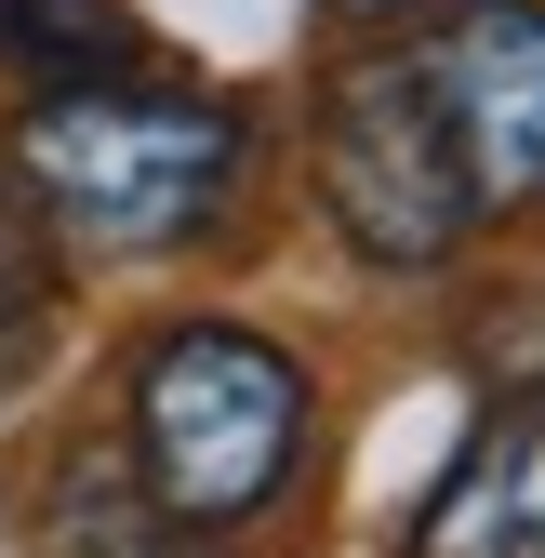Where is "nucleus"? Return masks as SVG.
I'll return each instance as SVG.
<instances>
[{"mask_svg": "<svg viewBox=\"0 0 545 558\" xmlns=\"http://www.w3.org/2000/svg\"><path fill=\"white\" fill-rule=\"evenodd\" d=\"M253 120L186 81H107V94H40L14 133V199L66 253H186L240 199Z\"/></svg>", "mask_w": 545, "mask_h": 558, "instance_id": "1", "label": "nucleus"}, {"mask_svg": "<svg viewBox=\"0 0 545 558\" xmlns=\"http://www.w3.org/2000/svg\"><path fill=\"white\" fill-rule=\"evenodd\" d=\"M306 465V360L240 319H173L133 360V493L186 532H253Z\"/></svg>", "mask_w": 545, "mask_h": 558, "instance_id": "2", "label": "nucleus"}, {"mask_svg": "<svg viewBox=\"0 0 545 558\" xmlns=\"http://www.w3.org/2000/svg\"><path fill=\"white\" fill-rule=\"evenodd\" d=\"M319 214L347 227L360 266H439V253H465L480 199H465V173H452V133H439V107L413 81V53L332 66V94H319Z\"/></svg>", "mask_w": 545, "mask_h": 558, "instance_id": "3", "label": "nucleus"}, {"mask_svg": "<svg viewBox=\"0 0 545 558\" xmlns=\"http://www.w3.org/2000/svg\"><path fill=\"white\" fill-rule=\"evenodd\" d=\"M413 81L452 133L465 199L493 214H545V14L532 0H465V14H426Z\"/></svg>", "mask_w": 545, "mask_h": 558, "instance_id": "4", "label": "nucleus"}, {"mask_svg": "<svg viewBox=\"0 0 545 558\" xmlns=\"http://www.w3.org/2000/svg\"><path fill=\"white\" fill-rule=\"evenodd\" d=\"M413 558H545V373L465 426L452 478L413 519Z\"/></svg>", "mask_w": 545, "mask_h": 558, "instance_id": "5", "label": "nucleus"}, {"mask_svg": "<svg viewBox=\"0 0 545 558\" xmlns=\"http://www.w3.org/2000/svg\"><path fill=\"white\" fill-rule=\"evenodd\" d=\"M0 66L27 94H107L147 81V27H133V0H0Z\"/></svg>", "mask_w": 545, "mask_h": 558, "instance_id": "6", "label": "nucleus"}, {"mask_svg": "<svg viewBox=\"0 0 545 558\" xmlns=\"http://www.w3.org/2000/svg\"><path fill=\"white\" fill-rule=\"evenodd\" d=\"M53 558H227L214 532H186V519H160L133 478H107V465H81L53 493V532H40Z\"/></svg>", "mask_w": 545, "mask_h": 558, "instance_id": "7", "label": "nucleus"}, {"mask_svg": "<svg viewBox=\"0 0 545 558\" xmlns=\"http://www.w3.org/2000/svg\"><path fill=\"white\" fill-rule=\"evenodd\" d=\"M40 319V240H27V199L0 186V332Z\"/></svg>", "mask_w": 545, "mask_h": 558, "instance_id": "8", "label": "nucleus"}, {"mask_svg": "<svg viewBox=\"0 0 545 558\" xmlns=\"http://www.w3.org/2000/svg\"><path fill=\"white\" fill-rule=\"evenodd\" d=\"M347 27H426V14H465V0H332Z\"/></svg>", "mask_w": 545, "mask_h": 558, "instance_id": "9", "label": "nucleus"}]
</instances>
